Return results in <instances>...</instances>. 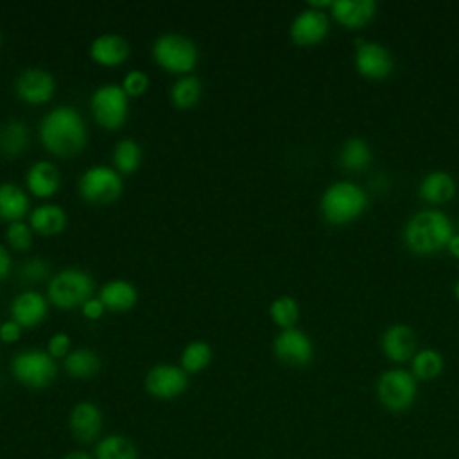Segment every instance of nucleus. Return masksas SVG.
Wrapping results in <instances>:
<instances>
[{
  "instance_id": "c03bdc74",
  "label": "nucleus",
  "mask_w": 459,
  "mask_h": 459,
  "mask_svg": "<svg viewBox=\"0 0 459 459\" xmlns=\"http://www.w3.org/2000/svg\"><path fill=\"white\" fill-rule=\"evenodd\" d=\"M454 296H455V299L459 301V280L454 283Z\"/></svg>"
},
{
  "instance_id": "bb28decb",
  "label": "nucleus",
  "mask_w": 459,
  "mask_h": 459,
  "mask_svg": "<svg viewBox=\"0 0 459 459\" xmlns=\"http://www.w3.org/2000/svg\"><path fill=\"white\" fill-rule=\"evenodd\" d=\"M99 369L100 359L90 348H77L65 357V371L74 378H91Z\"/></svg>"
},
{
  "instance_id": "b1692460",
  "label": "nucleus",
  "mask_w": 459,
  "mask_h": 459,
  "mask_svg": "<svg viewBox=\"0 0 459 459\" xmlns=\"http://www.w3.org/2000/svg\"><path fill=\"white\" fill-rule=\"evenodd\" d=\"M29 212V197L16 183H0V219L16 222Z\"/></svg>"
},
{
  "instance_id": "473e14b6",
  "label": "nucleus",
  "mask_w": 459,
  "mask_h": 459,
  "mask_svg": "<svg viewBox=\"0 0 459 459\" xmlns=\"http://www.w3.org/2000/svg\"><path fill=\"white\" fill-rule=\"evenodd\" d=\"M271 319L281 328H294L299 317V305L292 296H280L269 307Z\"/></svg>"
},
{
  "instance_id": "a211bd4d",
  "label": "nucleus",
  "mask_w": 459,
  "mask_h": 459,
  "mask_svg": "<svg viewBox=\"0 0 459 459\" xmlns=\"http://www.w3.org/2000/svg\"><path fill=\"white\" fill-rule=\"evenodd\" d=\"M330 14L341 25L359 29L368 25L377 14L375 0H333Z\"/></svg>"
},
{
  "instance_id": "a878e982",
  "label": "nucleus",
  "mask_w": 459,
  "mask_h": 459,
  "mask_svg": "<svg viewBox=\"0 0 459 459\" xmlns=\"http://www.w3.org/2000/svg\"><path fill=\"white\" fill-rule=\"evenodd\" d=\"M29 145V127L20 120H9L0 126V154L14 158Z\"/></svg>"
},
{
  "instance_id": "5701e85b",
  "label": "nucleus",
  "mask_w": 459,
  "mask_h": 459,
  "mask_svg": "<svg viewBox=\"0 0 459 459\" xmlns=\"http://www.w3.org/2000/svg\"><path fill=\"white\" fill-rule=\"evenodd\" d=\"M99 299L111 312H126L136 305L138 292L134 285L126 280H111L102 285Z\"/></svg>"
},
{
  "instance_id": "f257e3e1",
  "label": "nucleus",
  "mask_w": 459,
  "mask_h": 459,
  "mask_svg": "<svg viewBox=\"0 0 459 459\" xmlns=\"http://www.w3.org/2000/svg\"><path fill=\"white\" fill-rule=\"evenodd\" d=\"M39 140L50 154L72 158L86 147V124L72 106H57L43 117L39 124Z\"/></svg>"
},
{
  "instance_id": "7c9ffc66",
  "label": "nucleus",
  "mask_w": 459,
  "mask_h": 459,
  "mask_svg": "<svg viewBox=\"0 0 459 459\" xmlns=\"http://www.w3.org/2000/svg\"><path fill=\"white\" fill-rule=\"evenodd\" d=\"M201 97V82L195 75H181L170 88V100L179 109H188Z\"/></svg>"
},
{
  "instance_id": "72a5a7b5",
  "label": "nucleus",
  "mask_w": 459,
  "mask_h": 459,
  "mask_svg": "<svg viewBox=\"0 0 459 459\" xmlns=\"http://www.w3.org/2000/svg\"><path fill=\"white\" fill-rule=\"evenodd\" d=\"M5 238H7L11 247H14L18 251H27L32 244V230L23 221L9 222L7 231H5Z\"/></svg>"
},
{
  "instance_id": "f8f14e48",
  "label": "nucleus",
  "mask_w": 459,
  "mask_h": 459,
  "mask_svg": "<svg viewBox=\"0 0 459 459\" xmlns=\"http://www.w3.org/2000/svg\"><path fill=\"white\" fill-rule=\"evenodd\" d=\"M328 30H330L328 14L325 11L307 7L294 16L289 34L298 47H314L326 38Z\"/></svg>"
},
{
  "instance_id": "20e7f679",
  "label": "nucleus",
  "mask_w": 459,
  "mask_h": 459,
  "mask_svg": "<svg viewBox=\"0 0 459 459\" xmlns=\"http://www.w3.org/2000/svg\"><path fill=\"white\" fill-rule=\"evenodd\" d=\"M93 290L95 281L86 271L79 267H68L50 278L47 299L57 308L70 310L82 307L90 298H93Z\"/></svg>"
},
{
  "instance_id": "39448f33",
  "label": "nucleus",
  "mask_w": 459,
  "mask_h": 459,
  "mask_svg": "<svg viewBox=\"0 0 459 459\" xmlns=\"http://www.w3.org/2000/svg\"><path fill=\"white\" fill-rule=\"evenodd\" d=\"M152 57L163 70L170 74L188 75V72L195 68L199 54L195 43L190 38L176 32H167L152 43Z\"/></svg>"
},
{
  "instance_id": "ea45409f",
  "label": "nucleus",
  "mask_w": 459,
  "mask_h": 459,
  "mask_svg": "<svg viewBox=\"0 0 459 459\" xmlns=\"http://www.w3.org/2000/svg\"><path fill=\"white\" fill-rule=\"evenodd\" d=\"M11 265H13V262H11V255H9L7 247H5L4 244H0V280H4V278H7V276H9V273H11Z\"/></svg>"
},
{
  "instance_id": "a19ab883",
  "label": "nucleus",
  "mask_w": 459,
  "mask_h": 459,
  "mask_svg": "<svg viewBox=\"0 0 459 459\" xmlns=\"http://www.w3.org/2000/svg\"><path fill=\"white\" fill-rule=\"evenodd\" d=\"M446 249H448V253H450L452 256L459 258V233H454V235L450 237V240H448V244H446Z\"/></svg>"
},
{
  "instance_id": "ddd939ff",
  "label": "nucleus",
  "mask_w": 459,
  "mask_h": 459,
  "mask_svg": "<svg viewBox=\"0 0 459 459\" xmlns=\"http://www.w3.org/2000/svg\"><path fill=\"white\" fill-rule=\"evenodd\" d=\"M188 385L186 373L181 366L158 364L145 375V389L149 394L160 400H170L179 396Z\"/></svg>"
},
{
  "instance_id": "f3484780",
  "label": "nucleus",
  "mask_w": 459,
  "mask_h": 459,
  "mask_svg": "<svg viewBox=\"0 0 459 459\" xmlns=\"http://www.w3.org/2000/svg\"><path fill=\"white\" fill-rule=\"evenodd\" d=\"M70 430L75 439L90 443L102 430V412L91 402H79L70 412Z\"/></svg>"
},
{
  "instance_id": "2f4dec72",
  "label": "nucleus",
  "mask_w": 459,
  "mask_h": 459,
  "mask_svg": "<svg viewBox=\"0 0 459 459\" xmlns=\"http://www.w3.org/2000/svg\"><path fill=\"white\" fill-rule=\"evenodd\" d=\"M212 360V348L204 341H192L181 353V369L185 373H199Z\"/></svg>"
},
{
  "instance_id": "393cba45",
  "label": "nucleus",
  "mask_w": 459,
  "mask_h": 459,
  "mask_svg": "<svg viewBox=\"0 0 459 459\" xmlns=\"http://www.w3.org/2000/svg\"><path fill=\"white\" fill-rule=\"evenodd\" d=\"M337 160L339 165L346 170H364L373 160L371 147L364 138L351 136L342 142Z\"/></svg>"
},
{
  "instance_id": "0eeeda50",
  "label": "nucleus",
  "mask_w": 459,
  "mask_h": 459,
  "mask_svg": "<svg viewBox=\"0 0 459 459\" xmlns=\"http://www.w3.org/2000/svg\"><path fill=\"white\" fill-rule=\"evenodd\" d=\"M90 109L99 126L115 131L122 127L127 120L129 97L126 95L120 84H102L91 93Z\"/></svg>"
},
{
  "instance_id": "412c9836",
  "label": "nucleus",
  "mask_w": 459,
  "mask_h": 459,
  "mask_svg": "<svg viewBox=\"0 0 459 459\" xmlns=\"http://www.w3.org/2000/svg\"><path fill=\"white\" fill-rule=\"evenodd\" d=\"M418 194L430 204L448 203L455 195V179L446 170H430L421 178Z\"/></svg>"
},
{
  "instance_id": "423d86ee",
  "label": "nucleus",
  "mask_w": 459,
  "mask_h": 459,
  "mask_svg": "<svg viewBox=\"0 0 459 459\" xmlns=\"http://www.w3.org/2000/svg\"><path fill=\"white\" fill-rule=\"evenodd\" d=\"M418 394L416 378L411 371L393 368L384 371L377 380V396L380 403L391 412L407 411Z\"/></svg>"
},
{
  "instance_id": "79ce46f5",
  "label": "nucleus",
  "mask_w": 459,
  "mask_h": 459,
  "mask_svg": "<svg viewBox=\"0 0 459 459\" xmlns=\"http://www.w3.org/2000/svg\"><path fill=\"white\" fill-rule=\"evenodd\" d=\"M61 459H93L88 452H81V450H74V452H68L66 455H63Z\"/></svg>"
},
{
  "instance_id": "37998d69",
  "label": "nucleus",
  "mask_w": 459,
  "mask_h": 459,
  "mask_svg": "<svg viewBox=\"0 0 459 459\" xmlns=\"http://www.w3.org/2000/svg\"><path fill=\"white\" fill-rule=\"evenodd\" d=\"M332 4H333V0H310V2H308V7H314V9L323 11L325 7H332Z\"/></svg>"
},
{
  "instance_id": "f704fd0d",
  "label": "nucleus",
  "mask_w": 459,
  "mask_h": 459,
  "mask_svg": "<svg viewBox=\"0 0 459 459\" xmlns=\"http://www.w3.org/2000/svg\"><path fill=\"white\" fill-rule=\"evenodd\" d=\"M48 271H50V265H48L43 258L36 256V258L27 260V262L22 265L18 278H20V281H23L25 285H32V283L43 281V280L48 276Z\"/></svg>"
},
{
  "instance_id": "f03ea898",
  "label": "nucleus",
  "mask_w": 459,
  "mask_h": 459,
  "mask_svg": "<svg viewBox=\"0 0 459 459\" xmlns=\"http://www.w3.org/2000/svg\"><path fill=\"white\" fill-rule=\"evenodd\" d=\"M452 235V221L437 208L416 212L403 228V242L416 255H432L445 249Z\"/></svg>"
},
{
  "instance_id": "c85d7f7f",
  "label": "nucleus",
  "mask_w": 459,
  "mask_h": 459,
  "mask_svg": "<svg viewBox=\"0 0 459 459\" xmlns=\"http://www.w3.org/2000/svg\"><path fill=\"white\" fill-rule=\"evenodd\" d=\"M95 459H138L136 446L120 434L106 436L95 448Z\"/></svg>"
},
{
  "instance_id": "9d476101",
  "label": "nucleus",
  "mask_w": 459,
  "mask_h": 459,
  "mask_svg": "<svg viewBox=\"0 0 459 459\" xmlns=\"http://www.w3.org/2000/svg\"><path fill=\"white\" fill-rule=\"evenodd\" d=\"M353 65L362 77L380 81L393 74L394 59L382 43L357 39Z\"/></svg>"
},
{
  "instance_id": "4468645a",
  "label": "nucleus",
  "mask_w": 459,
  "mask_h": 459,
  "mask_svg": "<svg viewBox=\"0 0 459 459\" xmlns=\"http://www.w3.org/2000/svg\"><path fill=\"white\" fill-rule=\"evenodd\" d=\"M16 93L27 104H45L54 97L56 81L50 72L43 68H25L14 82Z\"/></svg>"
},
{
  "instance_id": "cd10ccee",
  "label": "nucleus",
  "mask_w": 459,
  "mask_h": 459,
  "mask_svg": "<svg viewBox=\"0 0 459 459\" xmlns=\"http://www.w3.org/2000/svg\"><path fill=\"white\" fill-rule=\"evenodd\" d=\"M445 359L434 348H423L411 359V373L416 380H432L443 373Z\"/></svg>"
},
{
  "instance_id": "6e6552de",
  "label": "nucleus",
  "mask_w": 459,
  "mask_h": 459,
  "mask_svg": "<svg viewBox=\"0 0 459 459\" xmlns=\"http://www.w3.org/2000/svg\"><path fill=\"white\" fill-rule=\"evenodd\" d=\"M81 197L90 204H111L122 195L120 174L106 165H95L82 172L77 181Z\"/></svg>"
},
{
  "instance_id": "4be33fe9",
  "label": "nucleus",
  "mask_w": 459,
  "mask_h": 459,
  "mask_svg": "<svg viewBox=\"0 0 459 459\" xmlns=\"http://www.w3.org/2000/svg\"><path fill=\"white\" fill-rule=\"evenodd\" d=\"M29 226L34 233L52 237L59 235L66 226V213L57 204H39L29 215Z\"/></svg>"
},
{
  "instance_id": "aec40b11",
  "label": "nucleus",
  "mask_w": 459,
  "mask_h": 459,
  "mask_svg": "<svg viewBox=\"0 0 459 459\" xmlns=\"http://www.w3.org/2000/svg\"><path fill=\"white\" fill-rule=\"evenodd\" d=\"M25 183L36 197H50L59 190L61 174L52 161L39 160L29 167Z\"/></svg>"
},
{
  "instance_id": "c9c22d12",
  "label": "nucleus",
  "mask_w": 459,
  "mask_h": 459,
  "mask_svg": "<svg viewBox=\"0 0 459 459\" xmlns=\"http://www.w3.org/2000/svg\"><path fill=\"white\" fill-rule=\"evenodd\" d=\"M122 90L127 97H138L142 95L149 86V75L142 70H131L122 79Z\"/></svg>"
},
{
  "instance_id": "58836bf2",
  "label": "nucleus",
  "mask_w": 459,
  "mask_h": 459,
  "mask_svg": "<svg viewBox=\"0 0 459 459\" xmlns=\"http://www.w3.org/2000/svg\"><path fill=\"white\" fill-rule=\"evenodd\" d=\"M81 310H82V316H84V317H88V319H99V317L104 314L106 307L102 305V301H100L99 298H90V299L81 307Z\"/></svg>"
},
{
  "instance_id": "1a4fd4ad",
  "label": "nucleus",
  "mask_w": 459,
  "mask_h": 459,
  "mask_svg": "<svg viewBox=\"0 0 459 459\" xmlns=\"http://www.w3.org/2000/svg\"><path fill=\"white\" fill-rule=\"evenodd\" d=\"M11 371L20 384L30 389H43L56 378L57 366L48 351L23 350L13 357Z\"/></svg>"
},
{
  "instance_id": "4c0bfd02",
  "label": "nucleus",
  "mask_w": 459,
  "mask_h": 459,
  "mask_svg": "<svg viewBox=\"0 0 459 459\" xmlns=\"http://www.w3.org/2000/svg\"><path fill=\"white\" fill-rule=\"evenodd\" d=\"M20 335H22V326L16 321L9 319L0 325V341L16 342L20 339Z\"/></svg>"
},
{
  "instance_id": "a18cd8bd",
  "label": "nucleus",
  "mask_w": 459,
  "mask_h": 459,
  "mask_svg": "<svg viewBox=\"0 0 459 459\" xmlns=\"http://www.w3.org/2000/svg\"><path fill=\"white\" fill-rule=\"evenodd\" d=\"M0 39H2V34H0Z\"/></svg>"
},
{
  "instance_id": "6ab92c4d",
  "label": "nucleus",
  "mask_w": 459,
  "mask_h": 459,
  "mask_svg": "<svg viewBox=\"0 0 459 459\" xmlns=\"http://www.w3.org/2000/svg\"><path fill=\"white\" fill-rule=\"evenodd\" d=\"M90 57L102 66H118L129 57V43L118 34H102L91 41Z\"/></svg>"
},
{
  "instance_id": "dca6fc26",
  "label": "nucleus",
  "mask_w": 459,
  "mask_h": 459,
  "mask_svg": "<svg viewBox=\"0 0 459 459\" xmlns=\"http://www.w3.org/2000/svg\"><path fill=\"white\" fill-rule=\"evenodd\" d=\"M48 299L36 290H23L11 301V317L22 328L39 325L47 317Z\"/></svg>"
},
{
  "instance_id": "c756f323",
  "label": "nucleus",
  "mask_w": 459,
  "mask_h": 459,
  "mask_svg": "<svg viewBox=\"0 0 459 459\" xmlns=\"http://www.w3.org/2000/svg\"><path fill=\"white\" fill-rule=\"evenodd\" d=\"M142 149L133 138H122L113 149V163L118 174H131L140 167Z\"/></svg>"
},
{
  "instance_id": "7ed1b4c3",
  "label": "nucleus",
  "mask_w": 459,
  "mask_h": 459,
  "mask_svg": "<svg viewBox=\"0 0 459 459\" xmlns=\"http://www.w3.org/2000/svg\"><path fill=\"white\" fill-rule=\"evenodd\" d=\"M368 206L366 192L353 181L341 179L328 185L321 195L319 210L330 224H348L359 219Z\"/></svg>"
},
{
  "instance_id": "9b49d317",
  "label": "nucleus",
  "mask_w": 459,
  "mask_h": 459,
  "mask_svg": "<svg viewBox=\"0 0 459 459\" xmlns=\"http://www.w3.org/2000/svg\"><path fill=\"white\" fill-rule=\"evenodd\" d=\"M274 357L287 366H307L314 357V344L310 337L299 328H285L273 341Z\"/></svg>"
},
{
  "instance_id": "2eb2a0df",
  "label": "nucleus",
  "mask_w": 459,
  "mask_h": 459,
  "mask_svg": "<svg viewBox=\"0 0 459 459\" xmlns=\"http://www.w3.org/2000/svg\"><path fill=\"white\" fill-rule=\"evenodd\" d=\"M416 344H418L416 333H414L412 326H409L405 323H394V325L387 326L380 339L382 353L393 362L411 360L414 357V353L418 351Z\"/></svg>"
},
{
  "instance_id": "e433bc0d",
  "label": "nucleus",
  "mask_w": 459,
  "mask_h": 459,
  "mask_svg": "<svg viewBox=\"0 0 459 459\" xmlns=\"http://www.w3.org/2000/svg\"><path fill=\"white\" fill-rule=\"evenodd\" d=\"M47 351L52 359H65L70 353V337L66 333H54L48 339Z\"/></svg>"
}]
</instances>
